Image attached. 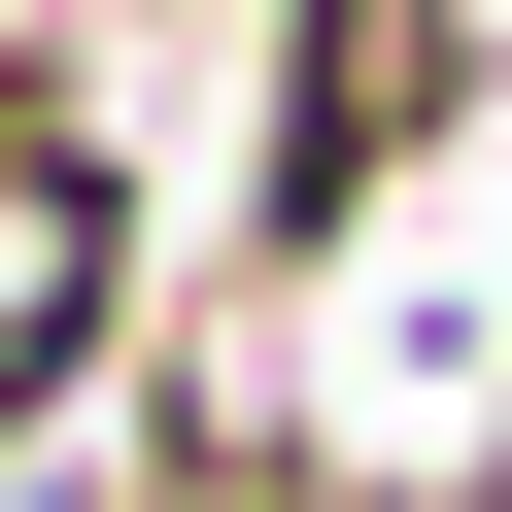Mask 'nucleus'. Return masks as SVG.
I'll use <instances>...</instances> for the list:
<instances>
[{
    "label": "nucleus",
    "mask_w": 512,
    "mask_h": 512,
    "mask_svg": "<svg viewBox=\"0 0 512 512\" xmlns=\"http://www.w3.org/2000/svg\"><path fill=\"white\" fill-rule=\"evenodd\" d=\"M478 103V0H308V69H274V137H239V239H274V274H308V239H376V171Z\"/></svg>",
    "instance_id": "obj_1"
}]
</instances>
